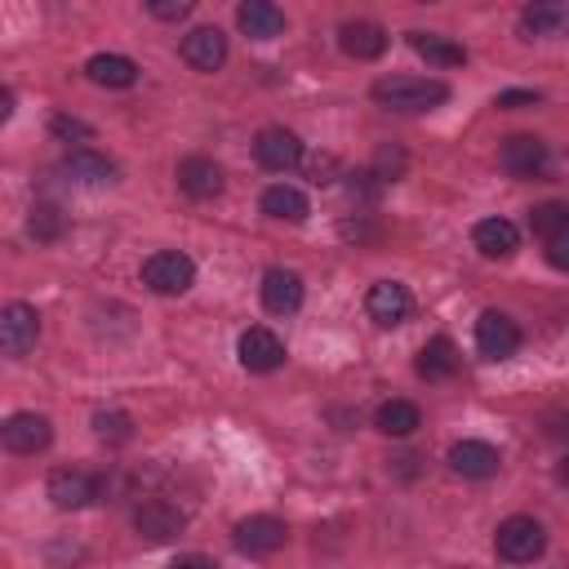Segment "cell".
I'll return each instance as SVG.
<instances>
[{
  "label": "cell",
  "instance_id": "cell-1",
  "mask_svg": "<svg viewBox=\"0 0 569 569\" xmlns=\"http://www.w3.org/2000/svg\"><path fill=\"white\" fill-rule=\"evenodd\" d=\"M373 102L387 107V111H405V116H418V111H431L449 98V84L445 80H431V76H382L373 80Z\"/></svg>",
  "mask_w": 569,
  "mask_h": 569
},
{
  "label": "cell",
  "instance_id": "cell-2",
  "mask_svg": "<svg viewBox=\"0 0 569 569\" xmlns=\"http://www.w3.org/2000/svg\"><path fill=\"white\" fill-rule=\"evenodd\" d=\"M493 551H498V560H507V565H533V560L547 551V529H542L533 516H507V520L493 529Z\"/></svg>",
  "mask_w": 569,
  "mask_h": 569
},
{
  "label": "cell",
  "instance_id": "cell-3",
  "mask_svg": "<svg viewBox=\"0 0 569 569\" xmlns=\"http://www.w3.org/2000/svg\"><path fill=\"white\" fill-rule=\"evenodd\" d=\"M196 280V262L182 253V249H156L147 262H142V284L151 293H187Z\"/></svg>",
  "mask_w": 569,
  "mask_h": 569
},
{
  "label": "cell",
  "instance_id": "cell-4",
  "mask_svg": "<svg viewBox=\"0 0 569 569\" xmlns=\"http://www.w3.org/2000/svg\"><path fill=\"white\" fill-rule=\"evenodd\" d=\"M36 338H40V316H36V307H31V302H9V307L0 311V347H4V356H9V360H22V356L36 347Z\"/></svg>",
  "mask_w": 569,
  "mask_h": 569
},
{
  "label": "cell",
  "instance_id": "cell-5",
  "mask_svg": "<svg viewBox=\"0 0 569 569\" xmlns=\"http://www.w3.org/2000/svg\"><path fill=\"white\" fill-rule=\"evenodd\" d=\"M133 529L142 542H173L187 529V516L164 498H147L133 507Z\"/></svg>",
  "mask_w": 569,
  "mask_h": 569
},
{
  "label": "cell",
  "instance_id": "cell-6",
  "mask_svg": "<svg viewBox=\"0 0 569 569\" xmlns=\"http://www.w3.org/2000/svg\"><path fill=\"white\" fill-rule=\"evenodd\" d=\"M365 311H369L373 325L396 329V325L409 320V311H413V293H409L400 280H378V284H369V293H365Z\"/></svg>",
  "mask_w": 569,
  "mask_h": 569
},
{
  "label": "cell",
  "instance_id": "cell-7",
  "mask_svg": "<svg viewBox=\"0 0 569 569\" xmlns=\"http://www.w3.org/2000/svg\"><path fill=\"white\" fill-rule=\"evenodd\" d=\"M236 356H240V365L249 373H276L284 365V342L267 325H249L240 333V342H236Z\"/></svg>",
  "mask_w": 569,
  "mask_h": 569
},
{
  "label": "cell",
  "instance_id": "cell-8",
  "mask_svg": "<svg viewBox=\"0 0 569 569\" xmlns=\"http://www.w3.org/2000/svg\"><path fill=\"white\" fill-rule=\"evenodd\" d=\"M284 538H289V529H284V520H276V516H244V520H236V529H231V542H236V551H244V556H271V551L284 547Z\"/></svg>",
  "mask_w": 569,
  "mask_h": 569
},
{
  "label": "cell",
  "instance_id": "cell-9",
  "mask_svg": "<svg viewBox=\"0 0 569 569\" xmlns=\"http://www.w3.org/2000/svg\"><path fill=\"white\" fill-rule=\"evenodd\" d=\"M253 156H258L262 169L284 173V169H293V164L302 160V142H298L293 129H284V124H267V129H258V138H253Z\"/></svg>",
  "mask_w": 569,
  "mask_h": 569
},
{
  "label": "cell",
  "instance_id": "cell-10",
  "mask_svg": "<svg viewBox=\"0 0 569 569\" xmlns=\"http://www.w3.org/2000/svg\"><path fill=\"white\" fill-rule=\"evenodd\" d=\"M498 164H502V173H511V178H538V173L547 169V142L533 138V133H511V138H502V147H498Z\"/></svg>",
  "mask_w": 569,
  "mask_h": 569
},
{
  "label": "cell",
  "instance_id": "cell-11",
  "mask_svg": "<svg viewBox=\"0 0 569 569\" xmlns=\"http://www.w3.org/2000/svg\"><path fill=\"white\" fill-rule=\"evenodd\" d=\"M0 440H4V449H9V453H40V449H49L53 427H49V418H44V413L22 409V413H9V418H4Z\"/></svg>",
  "mask_w": 569,
  "mask_h": 569
},
{
  "label": "cell",
  "instance_id": "cell-12",
  "mask_svg": "<svg viewBox=\"0 0 569 569\" xmlns=\"http://www.w3.org/2000/svg\"><path fill=\"white\" fill-rule=\"evenodd\" d=\"M516 347H520L516 320L502 316V311H480V320H476V351L485 360H507V356H516Z\"/></svg>",
  "mask_w": 569,
  "mask_h": 569
},
{
  "label": "cell",
  "instance_id": "cell-13",
  "mask_svg": "<svg viewBox=\"0 0 569 569\" xmlns=\"http://www.w3.org/2000/svg\"><path fill=\"white\" fill-rule=\"evenodd\" d=\"M49 498H53V507H62V511H80V507H89L93 498H102V480H93V476L80 471V467H62V471L49 476Z\"/></svg>",
  "mask_w": 569,
  "mask_h": 569
},
{
  "label": "cell",
  "instance_id": "cell-14",
  "mask_svg": "<svg viewBox=\"0 0 569 569\" xmlns=\"http://www.w3.org/2000/svg\"><path fill=\"white\" fill-rule=\"evenodd\" d=\"M178 53H182V62L191 71H218L227 62V36L218 27H196V31L182 36Z\"/></svg>",
  "mask_w": 569,
  "mask_h": 569
},
{
  "label": "cell",
  "instance_id": "cell-15",
  "mask_svg": "<svg viewBox=\"0 0 569 569\" xmlns=\"http://www.w3.org/2000/svg\"><path fill=\"white\" fill-rule=\"evenodd\" d=\"M258 293H262V307L271 316H293L302 307V276L298 271H284V267H267Z\"/></svg>",
  "mask_w": 569,
  "mask_h": 569
},
{
  "label": "cell",
  "instance_id": "cell-16",
  "mask_svg": "<svg viewBox=\"0 0 569 569\" xmlns=\"http://www.w3.org/2000/svg\"><path fill=\"white\" fill-rule=\"evenodd\" d=\"M449 467H453L462 480H489V476H498L502 458H498V449H493L489 440H458V445L449 449Z\"/></svg>",
  "mask_w": 569,
  "mask_h": 569
},
{
  "label": "cell",
  "instance_id": "cell-17",
  "mask_svg": "<svg viewBox=\"0 0 569 569\" xmlns=\"http://www.w3.org/2000/svg\"><path fill=\"white\" fill-rule=\"evenodd\" d=\"M338 44H342L347 58L369 62V58H378V53L387 49V31H382L373 18H347V22L338 27Z\"/></svg>",
  "mask_w": 569,
  "mask_h": 569
},
{
  "label": "cell",
  "instance_id": "cell-18",
  "mask_svg": "<svg viewBox=\"0 0 569 569\" xmlns=\"http://www.w3.org/2000/svg\"><path fill=\"white\" fill-rule=\"evenodd\" d=\"M178 187L191 200H213L222 191V164L209 156H187V160H178Z\"/></svg>",
  "mask_w": 569,
  "mask_h": 569
},
{
  "label": "cell",
  "instance_id": "cell-19",
  "mask_svg": "<svg viewBox=\"0 0 569 569\" xmlns=\"http://www.w3.org/2000/svg\"><path fill=\"white\" fill-rule=\"evenodd\" d=\"M236 27L249 40H276L284 36V9H276L271 0H244L236 4Z\"/></svg>",
  "mask_w": 569,
  "mask_h": 569
},
{
  "label": "cell",
  "instance_id": "cell-20",
  "mask_svg": "<svg viewBox=\"0 0 569 569\" xmlns=\"http://www.w3.org/2000/svg\"><path fill=\"white\" fill-rule=\"evenodd\" d=\"M520 27L538 40H565L569 36V4L560 0H538L520 9Z\"/></svg>",
  "mask_w": 569,
  "mask_h": 569
},
{
  "label": "cell",
  "instance_id": "cell-21",
  "mask_svg": "<svg viewBox=\"0 0 569 569\" xmlns=\"http://www.w3.org/2000/svg\"><path fill=\"white\" fill-rule=\"evenodd\" d=\"M471 244H476L485 258H511V253L520 249V231H516V222H507V218H480V222L471 227Z\"/></svg>",
  "mask_w": 569,
  "mask_h": 569
},
{
  "label": "cell",
  "instance_id": "cell-22",
  "mask_svg": "<svg viewBox=\"0 0 569 569\" xmlns=\"http://www.w3.org/2000/svg\"><path fill=\"white\" fill-rule=\"evenodd\" d=\"M413 369H418V378H427V382L453 378V373H458V347H453L445 333H436V338H427V342H422V351H418Z\"/></svg>",
  "mask_w": 569,
  "mask_h": 569
},
{
  "label": "cell",
  "instance_id": "cell-23",
  "mask_svg": "<svg viewBox=\"0 0 569 569\" xmlns=\"http://www.w3.org/2000/svg\"><path fill=\"white\" fill-rule=\"evenodd\" d=\"M84 76H89L93 84H102V89H129V84L138 80V62L124 58V53H93V58L84 62Z\"/></svg>",
  "mask_w": 569,
  "mask_h": 569
},
{
  "label": "cell",
  "instance_id": "cell-24",
  "mask_svg": "<svg viewBox=\"0 0 569 569\" xmlns=\"http://www.w3.org/2000/svg\"><path fill=\"white\" fill-rule=\"evenodd\" d=\"M258 209H262L267 218H276V222H302V218L311 213L307 196H302L298 187H289V182H271V187L262 191Z\"/></svg>",
  "mask_w": 569,
  "mask_h": 569
},
{
  "label": "cell",
  "instance_id": "cell-25",
  "mask_svg": "<svg viewBox=\"0 0 569 569\" xmlns=\"http://www.w3.org/2000/svg\"><path fill=\"white\" fill-rule=\"evenodd\" d=\"M62 173L76 178V182H89V187H98V182H116V164H111L107 156H98L93 147H76V151H67Z\"/></svg>",
  "mask_w": 569,
  "mask_h": 569
},
{
  "label": "cell",
  "instance_id": "cell-26",
  "mask_svg": "<svg viewBox=\"0 0 569 569\" xmlns=\"http://www.w3.org/2000/svg\"><path fill=\"white\" fill-rule=\"evenodd\" d=\"M418 422H422V413H418V405L413 400H387V405H378V413H373V427L382 431V436H413L418 431Z\"/></svg>",
  "mask_w": 569,
  "mask_h": 569
},
{
  "label": "cell",
  "instance_id": "cell-27",
  "mask_svg": "<svg viewBox=\"0 0 569 569\" xmlns=\"http://www.w3.org/2000/svg\"><path fill=\"white\" fill-rule=\"evenodd\" d=\"M409 44H413V53H422L436 67H462L467 62V49L445 40V36H436V31H409Z\"/></svg>",
  "mask_w": 569,
  "mask_h": 569
},
{
  "label": "cell",
  "instance_id": "cell-28",
  "mask_svg": "<svg viewBox=\"0 0 569 569\" xmlns=\"http://www.w3.org/2000/svg\"><path fill=\"white\" fill-rule=\"evenodd\" d=\"M529 231L542 236V244L556 240V236H565V231H569V204H565V200H542V204H533V209H529Z\"/></svg>",
  "mask_w": 569,
  "mask_h": 569
},
{
  "label": "cell",
  "instance_id": "cell-29",
  "mask_svg": "<svg viewBox=\"0 0 569 569\" xmlns=\"http://www.w3.org/2000/svg\"><path fill=\"white\" fill-rule=\"evenodd\" d=\"M93 436L102 445H129L133 440V418L124 409H98L93 413Z\"/></svg>",
  "mask_w": 569,
  "mask_h": 569
},
{
  "label": "cell",
  "instance_id": "cell-30",
  "mask_svg": "<svg viewBox=\"0 0 569 569\" xmlns=\"http://www.w3.org/2000/svg\"><path fill=\"white\" fill-rule=\"evenodd\" d=\"M27 231L36 240H58L67 231V213L58 204H31V218H27Z\"/></svg>",
  "mask_w": 569,
  "mask_h": 569
},
{
  "label": "cell",
  "instance_id": "cell-31",
  "mask_svg": "<svg viewBox=\"0 0 569 569\" xmlns=\"http://www.w3.org/2000/svg\"><path fill=\"white\" fill-rule=\"evenodd\" d=\"M369 173H373L378 182H396V178L405 173V151H400V147H378V156H373Z\"/></svg>",
  "mask_w": 569,
  "mask_h": 569
},
{
  "label": "cell",
  "instance_id": "cell-32",
  "mask_svg": "<svg viewBox=\"0 0 569 569\" xmlns=\"http://www.w3.org/2000/svg\"><path fill=\"white\" fill-rule=\"evenodd\" d=\"M49 133L62 138V142H89V138H93V129H89L84 120H76V116H53V120H49Z\"/></svg>",
  "mask_w": 569,
  "mask_h": 569
},
{
  "label": "cell",
  "instance_id": "cell-33",
  "mask_svg": "<svg viewBox=\"0 0 569 569\" xmlns=\"http://www.w3.org/2000/svg\"><path fill=\"white\" fill-rule=\"evenodd\" d=\"M147 9H151V18H164V22H182V18L191 13V0H151Z\"/></svg>",
  "mask_w": 569,
  "mask_h": 569
},
{
  "label": "cell",
  "instance_id": "cell-34",
  "mask_svg": "<svg viewBox=\"0 0 569 569\" xmlns=\"http://www.w3.org/2000/svg\"><path fill=\"white\" fill-rule=\"evenodd\" d=\"M542 253H547V262H551L556 271H569V231H565V236H556V240H547V249H542Z\"/></svg>",
  "mask_w": 569,
  "mask_h": 569
},
{
  "label": "cell",
  "instance_id": "cell-35",
  "mask_svg": "<svg viewBox=\"0 0 569 569\" xmlns=\"http://www.w3.org/2000/svg\"><path fill=\"white\" fill-rule=\"evenodd\" d=\"M538 102V93L533 89H507V93H498V102L493 107H533Z\"/></svg>",
  "mask_w": 569,
  "mask_h": 569
},
{
  "label": "cell",
  "instance_id": "cell-36",
  "mask_svg": "<svg viewBox=\"0 0 569 569\" xmlns=\"http://www.w3.org/2000/svg\"><path fill=\"white\" fill-rule=\"evenodd\" d=\"M169 569H218V565H213L209 556H196V551H191V556H178Z\"/></svg>",
  "mask_w": 569,
  "mask_h": 569
},
{
  "label": "cell",
  "instance_id": "cell-37",
  "mask_svg": "<svg viewBox=\"0 0 569 569\" xmlns=\"http://www.w3.org/2000/svg\"><path fill=\"white\" fill-rule=\"evenodd\" d=\"M556 480H560V485H565V489H569V453H565V458H560V462H556Z\"/></svg>",
  "mask_w": 569,
  "mask_h": 569
},
{
  "label": "cell",
  "instance_id": "cell-38",
  "mask_svg": "<svg viewBox=\"0 0 569 569\" xmlns=\"http://www.w3.org/2000/svg\"><path fill=\"white\" fill-rule=\"evenodd\" d=\"M9 111H13V93H9V89H4V93H0V116H4V120H9Z\"/></svg>",
  "mask_w": 569,
  "mask_h": 569
}]
</instances>
